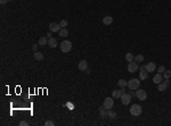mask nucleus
I'll return each mask as SVG.
<instances>
[{"label": "nucleus", "mask_w": 171, "mask_h": 126, "mask_svg": "<svg viewBox=\"0 0 171 126\" xmlns=\"http://www.w3.org/2000/svg\"><path fill=\"white\" fill-rule=\"evenodd\" d=\"M59 47H61V51L62 52H64V54H67V52H70V51L72 50V43H71V41H69V40L62 41Z\"/></svg>", "instance_id": "f257e3e1"}, {"label": "nucleus", "mask_w": 171, "mask_h": 126, "mask_svg": "<svg viewBox=\"0 0 171 126\" xmlns=\"http://www.w3.org/2000/svg\"><path fill=\"white\" fill-rule=\"evenodd\" d=\"M143 111V108L140 105H137V103H135V105H132L130 107V114L132 116H139L140 114H142Z\"/></svg>", "instance_id": "f03ea898"}, {"label": "nucleus", "mask_w": 171, "mask_h": 126, "mask_svg": "<svg viewBox=\"0 0 171 126\" xmlns=\"http://www.w3.org/2000/svg\"><path fill=\"white\" fill-rule=\"evenodd\" d=\"M127 86H128L130 90H137V89H139V86H140V82H139V80H137V78H131L130 81H128Z\"/></svg>", "instance_id": "7ed1b4c3"}, {"label": "nucleus", "mask_w": 171, "mask_h": 126, "mask_svg": "<svg viewBox=\"0 0 171 126\" xmlns=\"http://www.w3.org/2000/svg\"><path fill=\"white\" fill-rule=\"evenodd\" d=\"M136 97L138 98L140 101H145L147 99V92L145 91L144 89H138L136 91Z\"/></svg>", "instance_id": "20e7f679"}, {"label": "nucleus", "mask_w": 171, "mask_h": 126, "mask_svg": "<svg viewBox=\"0 0 171 126\" xmlns=\"http://www.w3.org/2000/svg\"><path fill=\"white\" fill-rule=\"evenodd\" d=\"M131 94L130 93H126V92H124V93L122 94V95H121V102H122V105H129V103H130V101H131Z\"/></svg>", "instance_id": "39448f33"}, {"label": "nucleus", "mask_w": 171, "mask_h": 126, "mask_svg": "<svg viewBox=\"0 0 171 126\" xmlns=\"http://www.w3.org/2000/svg\"><path fill=\"white\" fill-rule=\"evenodd\" d=\"M138 69H139V66L135 60H132V62H130L128 64V72L129 73H136Z\"/></svg>", "instance_id": "423d86ee"}, {"label": "nucleus", "mask_w": 171, "mask_h": 126, "mask_svg": "<svg viewBox=\"0 0 171 126\" xmlns=\"http://www.w3.org/2000/svg\"><path fill=\"white\" fill-rule=\"evenodd\" d=\"M103 106H104V107L106 108L107 110H108V109H112L113 106H114V100H113V97L112 98H105Z\"/></svg>", "instance_id": "0eeeda50"}, {"label": "nucleus", "mask_w": 171, "mask_h": 126, "mask_svg": "<svg viewBox=\"0 0 171 126\" xmlns=\"http://www.w3.org/2000/svg\"><path fill=\"white\" fill-rule=\"evenodd\" d=\"M124 92H126V89L124 88H121V90H114V91L112 92L113 99H119V98H121V95H122Z\"/></svg>", "instance_id": "6e6552de"}, {"label": "nucleus", "mask_w": 171, "mask_h": 126, "mask_svg": "<svg viewBox=\"0 0 171 126\" xmlns=\"http://www.w3.org/2000/svg\"><path fill=\"white\" fill-rule=\"evenodd\" d=\"M61 29H62L61 25L57 24V23H50V24H49V31H50V32H53V33L59 32V30H61Z\"/></svg>", "instance_id": "1a4fd4ad"}, {"label": "nucleus", "mask_w": 171, "mask_h": 126, "mask_svg": "<svg viewBox=\"0 0 171 126\" xmlns=\"http://www.w3.org/2000/svg\"><path fill=\"white\" fill-rule=\"evenodd\" d=\"M99 116H100V118H103V119L108 118V111H107V109L104 107V106L99 107Z\"/></svg>", "instance_id": "9d476101"}, {"label": "nucleus", "mask_w": 171, "mask_h": 126, "mask_svg": "<svg viewBox=\"0 0 171 126\" xmlns=\"http://www.w3.org/2000/svg\"><path fill=\"white\" fill-rule=\"evenodd\" d=\"M78 68L81 70V72H86V69L88 68V63H87V60H81L80 63H79V65H78Z\"/></svg>", "instance_id": "9b49d317"}, {"label": "nucleus", "mask_w": 171, "mask_h": 126, "mask_svg": "<svg viewBox=\"0 0 171 126\" xmlns=\"http://www.w3.org/2000/svg\"><path fill=\"white\" fill-rule=\"evenodd\" d=\"M145 67H146V70L148 73H153L155 69H156V65H155V63L151 62V63H148V64L145 65Z\"/></svg>", "instance_id": "f8f14e48"}, {"label": "nucleus", "mask_w": 171, "mask_h": 126, "mask_svg": "<svg viewBox=\"0 0 171 126\" xmlns=\"http://www.w3.org/2000/svg\"><path fill=\"white\" fill-rule=\"evenodd\" d=\"M153 82H154L155 84H160L163 82V78H162V74H160V73H158L156 75H154V77H153Z\"/></svg>", "instance_id": "ddd939ff"}, {"label": "nucleus", "mask_w": 171, "mask_h": 126, "mask_svg": "<svg viewBox=\"0 0 171 126\" xmlns=\"http://www.w3.org/2000/svg\"><path fill=\"white\" fill-rule=\"evenodd\" d=\"M147 77H148V72H147L146 69L140 70V73H139V78L142 81H145V80H147Z\"/></svg>", "instance_id": "4468645a"}, {"label": "nucleus", "mask_w": 171, "mask_h": 126, "mask_svg": "<svg viewBox=\"0 0 171 126\" xmlns=\"http://www.w3.org/2000/svg\"><path fill=\"white\" fill-rule=\"evenodd\" d=\"M48 46L50 48H56L57 47V40L54 38H49L48 39Z\"/></svg>", "instance_id": "2eb2a0df"}, {"label": "nucleus", "mask_w": 171, "mask_h": 126, "mask_svg": "<svg viewBox=\"0 0 171 126\" xmlns=\"http://www.w3.org/2000/svg\"><path fill=\"white\" fill-rule=\"evenodd\" d=\"M58 34H59V36H62V38H66L67 35H69V31H67L65 27H62V29L59 30Z\"/></svg>", "instance_id": "dca6fc26"}, {"label": "nucleus", "mask_w": 171, "mask_h": 126, "mask_svg": "<svg viewBox=\"0 0 171 126\" xmlns=\"http://www.w3.org/2000/svg\"><path fill=\"white\" fill-rule=\"evenodd\" d=\"M103 23H104V25H111L113 23V17L105 16L104 18H103Z\"/></svg>", "instance_id": "f3484780"}, {"label": "nucleus", "mask_w": 171, "mask_h": 126, "mask_svg": "<svg viewBox=\"0 0 171 126\" xmlns=\"http://www.w3.org/2000/svg\"><path fill=\"white\" fill-rule=\"evenodd\" d=\"M34 59L35 60H38V62L42 60L43 59V54L42 52H39V51H35L34 52Z\"/></svg>", "instance_id": "a211bd4d"}, {"label": "nucleus", "mask_w": 171, "mask_h": 126, "mask_svg": "<svg viewBox=\"0 0 171 126\" xmlns=\"http://www.w3.org/2000/svg\"><path fill=\"white\" fill-rule=\"evenodd\" d=\"M38 43H39V46L43 47V46H46V44H48V39L45 38V36H42V38L39 39V42Z\"/></svg>", "instance_id": "6ab92c4d"}, {"label": "nucleus", "mask_w": 171, "mask_h": 126, "mask_svg": "<svg viewBox=\"0 0 171 126\" xmlns=\"http://www.w3.org/2000/svg\"><path fill=\"white\" fill-rule=\"evenodd\" d=\"M134 60L137 63V64H140V63L144 62V56H143V55H137V56H135Z\"/></svg>", "instance_id": "aec40b11"}, {"label": "nucleus", "mask_w": 171, "mask_h": 126, "mask_svg": "<svg viewBox=\"0 0 171 126\" xmlns=\"http://www.w3.org/2000/svg\"><path fill=\"white\" fill-rule=\"evenodd\" d=\"M167 89H168V86L163 83V82H162V83H160V84H158V90H159V91L163 92V91H166Z\"/></svg>", "instance_id": "412c9836"}, {"label": "nucleus", "mask_w": 171, "mask_h": 126, "mask_svg": "<svg viewBox=\"0 0 171 126\" xmlns=\"http://www.w3.org/2000/svg\"><path fill=\"white\" fill-rule=\"evenodd\" d=\"M134 59H135V56H134L132 54H131V52H128V54H126V60H127L128 63L132 62Z\"/></svg>", "instance_id": "4be33fe9"}, {"label": "nucleus", "mask_w": 171, "mask_h": 126, "mask_svg": "<svg viewBox=\"0 0 171 126\" xmlns=\"http://www.w3.org/2000/svg\"><path fill=\"white\" fill-rule=\"evenodd\" d=\"M107 111H108V118H110V119H115V118H116V114H115V111H113L112 109H108Z\"/></svg>", "instance_id": "5701e85b"}, {"label": "nucleus", "mask_w": 171, "mask_h": 126, "mask_svg": "<svg viewBox=\"0 0 171 126\" xmlns=\"http://www.w3.org/2000/svg\"><path fill=\"white\" fill-rule=\"evenodd\" d=\"M127 84H128V82H126L124 80H119L118 81V85L120 86V88H126Z\"/></svg>", "instance_id": "b1692460"}, {"label": "nucleus", "mask_w": 171, "mask_h": 126, "mask_svg": "<svg viewBox=\"0 0 171 126\" xmlns=\"http://www.w3.org/2000/svg\"><path fill=\"white\" fill-rule=\"evenodd\" d=\"M59 25H61V27H66L67 25H69V22H67L66 19H62V21L59 22Z\"/></svg>", "instance_id": "393cba45"}, {"label": "nucleus", "mask_w": 171, "mask_h": 126, "mask_svg": "<svg viewBox=\"0 0 171 126\" xmlns=\"http://www.w3.org/2000/svg\"><path fill=\"white\" fill-rule=\"evenodd\" d=\"M163 76H164V78H170V76H171V70H167L166 69V72L163 73Z\"/></svg>", "instance_id": "a878e982"}, {"label": "nucleus", "mask_w": 171, "mask_h": 126, "mask_svg": "<svg viewBox=\"0 0 171 126\" xmlns=\"http://www.w3.org/2000/svg\"><path fill=\"white\" fill-rule=\"evenodd\" d=\"M164 72H166V67H164V66H160V67L158 68V73H160V74L161 73H164Z\"/></svg>", "instance_id": "bb28decb"}, {"label": "nucleus", "mask_w": 171, "mask_h": 126, "mask_svg": "<svg viewBox=\"0 0 171 126\" xmlns=\"http://www.w3.org/2000/svg\"><path fill=\"white\" fill-rule=\"evenodd\" d=\"M55 124H54V122L53 121H47L45 123V126H54Z\"/></svg>", "instance_id": "cd10ccee"}, {"label": "nucleus", "mask_w": 171, "mask_h": 126, "mask_svg": "<svg viewBox=\"0 0 171 126\" xmlns=\"http://www.w3.org/2000/svg\"><path fill=\"white\" fill-rule=\"evenodd\" d=\"M29 125V123H27L26 121H22L21 123H19V126H27Z\"/></svg>", "instance_id": "c85d7f7f"}, {"label": "nucleus", "mask_w": 171, "mask_h": 126, "mask_svg": "<svg viewBox=\"0 0 171 126\" xmlns=\"http://www.w3.org/2000/svg\"><path fill=\"white\" fill-rule=\"evenodd\" d=\"M163 83L166 84L167 86H169V85H170V81H169V78H166V80L163 81Z\"/></svg>", "instance_id": "c756f323"}, {"label": "nucleus", "mask_w": 171, "mask_h": 126, "mask_svg": "<svg viewBox=\"0 0 171 126\" xmlns=\"http://www.w3.org/2000/svg\"><path fill=\"white\" fill-rule=\"evenodd\" d=\"M37 49H38V46H37V44H33V46H32V50L35 52V51H37Z\"/></svg>", "instance_id": "7c9ffc66"}, {"label": "nucleus", "mask_w": 171, "mask_h": 126, "mask_svg": "<svg viewBox=\"0 0 171 126\" xmlns=\"http://www.w3.org/2000/svg\"><path fill=\"white\" fill-rule=\"evenodd\" d=\"M7 1H8V0H0V3H1V5H5Z\"/></svg>", "instance_id": "2f4dec72"}, {"label": "nucleus", "mask_w": 171, "mask_h": 126, "mask_svg": "<svg viewBox=\"0 0 171 126\" xmlns=\"http://www.w3.org/2000/svg\"><path fill=\"white\" fill-rule=\"evenodd\" d=\"M130 94H131V97H136V93H135V92H134V90H131Z\"/></svg>", "instance_id": "473e14b6"}, {"label": "nucleus", "mask_w": 171, "mask_h": 126, "mask_svg": "<svg viewBox=\"0 0 171 126\" xmlns=\"http://www.w3.org/2000/svg\"><path fill=\"white\" fill-rule=\"evenodd\" d=\"M47 36H48V38H51V32H48V33H47Z\"/></svg>", "instance_id": "72a5a7b5"}, {"label": "nucleus", "mask_w": 171, "mask_h": 126, "mask_svg": "<svg viewBox=\"0 0 171 126\" xmlns=\"http://www.w3.org/2000/svg\"><path fill=\"white\" fill-rule=\"evenodd\" d=\"M86 73H87V74H90V70H89L88 68H87V69H86Z\"/></svg>", "instance_id": "f704fd0d"}, {"label": "nucleus", "mask_w": 171, "mask_h": 126, "mask_svg": "<svg viewBox=\"0 0 171 126\" xmlns=\"http://www.w3.org/2000/svg\"><path fill=\"white\" fill-rule=\"evenodd\" d=\"M8 1H11V0H8Z\"/></svg>", "instance_id": "c9c22d12"}]
</instances>
